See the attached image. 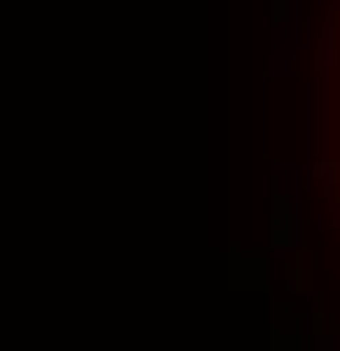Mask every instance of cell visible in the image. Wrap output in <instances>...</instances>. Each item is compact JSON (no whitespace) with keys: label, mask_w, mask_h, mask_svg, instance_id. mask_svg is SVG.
Here are the masks:
<instances>
[{"label":"cell","mask_w":340,"mask_h":351,"mask_svg":"<svg viewBox=\"0 0 340 351\" xmlns=\"http://www.w3.org/2000/svg\"><path fill=\"white\" fill-rule=\"evenodd\" d=\"M324 71H330V76H340V16H330V22H324Z\"/></svg>","instance_id":"cell-1"},{"label":"cell","mask_w":340,"mask_h":351,"mask_svg":"<svg viewBox=\"0 0 340 351\" xmlns=\"http://www.w3.org/2000/svg\"><path fill=\"white\" fill-rule=\"evenodd\" d=\"M313 173L324 178V184H330V189H340V162H319V168H313Z\"/></svg>","instance_id":"cell-2"}]
</instances>
